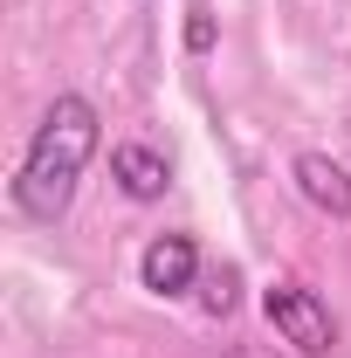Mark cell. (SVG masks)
I'll list each match as a JSON object with an SVG mask.
<instances>
[{"instance_id": "obj_1", "label": "cell", "mask_w": 351, "mask_h": 358, "mask_svg": "<svg viewBox=\"0 0 351 358\" xmlns=\"http://www.w3.org/2000/svg\"><path fill=\"white\" fill-rule=\"evenodd\" d=\"M89 159H96V103L76 96V90H62L42 110L35 138H28V159L14 173V207L28 221H62Z\"/></svg>"}, {"instance_id": "obj_2", "label": "cell", "mask_w": 351, "mask_h": 358, "mask_svg": "<svg viewBox=\"0 0 351 358\" xmlns=\"http://www.w3.org/2000/svg\"><path fill=\"white\" fill-rule=\"evenodd\" d=\"M262 317L282 331V345H296L303 358H331V345H338V317L324 310V296L303 289V282H268Z\"/></svg>"}, {"instance_id": "obj_3", "label": "cell", "mask_w": 351, "mask_h": 358, "mask_svg": "<svg viewBox=\"0 0 351 358\" xmlns=\"http://www.w3.org/2000/svg\"><path fill=\"white\" fill-rule=\"evenodd\" d=\"M193 275H200V248H193V234H159V241H145V255H138V282H145L152 296H179V289H193Z\"/></svg>"}, {"instance_id": "obj_4", "label": "cell", "mask_w": 351, "mask_h": 358, "mask_svg": "<svg viewBox=\"0 0 351 358\" xmlns=\"http://www.w3.org/2000/svg\"><path fill=\"white\" fill-rule=\"evenodd\" d=\"M289 179H296V193H303L317 214L351 221V179H345V166H338L331 152H296V159H289Z\"/></svg>"}, {"instance_id": "obj_5", "label": "cell", "mask_w": 351, "mask_h": 358, "mask_svg": "<svg viewBox=\"0 0 351 358\" xmlns=\"http://www.w3.org/2000/svg\"><path fill=\"white\" fill-rule=\"evenodd\" d=\"M110 179L124 186V200H166V186H173V166H166V152H152V145H117L110 152Z\"/></svg>"}, {"instance_id": "obj_6", "label": "cell", "mask_w": 351, "mask_h": 358, "mask_svg": "<svg viewBox=\"0 0 351 358\" xmlns=\"http://www.w3.org/2000/svg\"><path fill=\"white\" fill-rule=\"evenodd\" d=\"M186 48H193V55L214 48V14H207V7H193V21H186Z\"/></svg>"}, {"instance_id": "obj_7", "label": "cell", "mask_w": 351, "mask_h": 358, "mask_svg": "<svg viewBox=\"0 0 351 358\" xmlns=\"http://www.w3.org/2000/svg\"><path fill=\"white\" fill-rule=\"evenodd\" d=\"M207 310H234V268H220V275H214V289H207Z\"/></svg>"}]
</instances>
